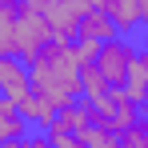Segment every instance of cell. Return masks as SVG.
Instances as JSON below:
<instances>
[{"label":"cell","mask_w":148,"mask_h":148,"mask_svg":"<svg viewBox=\"0 0 148 148\" xmlns=\"http://www.w3.org/2000/svg\"><path fill=\"white\" fill-rule=\"evenodd\" d=\"M136 52H140V36H112V40H104L96 52V64L104 68V76L112 80V84H128V76L136 68Z\"/></svg>","instance_id":"obj_4"},{"label":"cell","mask_w":148,"mask_h":148,"mask_svg":"<svg viewBox=\"0 0 148 148\" xmlns=\"http://www.w3.org/2000/svg\"><path fill=\"white\" fill-rule=\"evenodd\" d=\"M36 92L32 84V64L24 56H0V96H12V100H28Z\"/></svg>","instance_id":"obj_7"},{"label":"cell","mask_w":148,"mask_h":148,"mask_svg":"<svg viewBox=\"0 0 148 148\" xmlns=\"http://www.w3.org/2000/svg\"><path fill=\"white\" fill-rule=\"evenodd\" d=\"M48 40H56L52 20L32 4H0V56H24L32 60Z\"/></svg>","instance_id":"obj_2"},{"label":"cell","mask_w":148,"mask_h":148,"mask_svg":"<svg viewBox=\"0 0 148 148\" xmlns=\"http://www.w3.org/2000/svg\"><path fill=\"white\" fill-rule=\"evenodd\" d=\"M144 128H148V104H144Z\"/></svg>","instance_id":"obj_14"},{"label":"cell","mask_w":148,"mask_h":148,"mask_svg":"<svg viewBox=\"0 0 148 148\" xmlns=\"http://www.w3.org/2000/svg\"><path fill=\"white\" fill-rule=\"evenodd\" d=\"M28 64H32L36 92H44L52 104L64 108L84 96V56L76 48V40H48Z\"/></svg>","instance_id":"obj_1"},{"label":"cell","mask_w":148,"mask_h":148,"mask_svg":"<svg viewBox=\"0 0 148 148\" xmlns=\"http://www.w3.org/2000/svg\"><path fill=\"white\" fill-rule=\"evenodd\" d=\"M112 36H120V28H116V20L108 16V8H104V4L88 8V12H84V20H80V36H76V40L104 44V40H112Z\"/></svg>","instance_id":"obj_8"},{"label":"cell","mask_w":148,"mask_h":148,"mask_svg":"<svg viewBox=\"0 0 148 148\" xmlns=\"http://www.w3.org/2000/svg\"><path fill=\"white\" fill-rule=\"evenodd\" d=\"M140 4V16H144V28H148V0H136Z\"/></svg>","instance_id":"obj_13"},{"label":"cell","mask_w":148,"mask_h":148,"mask_svg":"<svg viewBox=\"0 0 148 148\" xmlns=\"http://www.w3.org/2000/svg\"><path fill=\"white\" fill-rule=\"evenodd\" d=\"M88 104H92V116L104 120L108 128H116V132H124V128H132V124L144 120V104L128 92V84H112L104 96L88 100Z\"/></svg>","instance_id":"obj_3"},{"label":"cell","mask_w":148,"mask_h":148,"mask_svg":"<svg viewBox=\"0 0 148 148\" xmlns=\"http://www.w3.org/2000/svg\"><path fill=\"white\" fill-rule=\"evenodd\" d=\"M120 148H148V128H144V120L120 132Z\"/></svg>","instance_id":"obj_12"},{"label":"cell","mask_w":148,"mask_h":148,"mask_svg":"<svg viewBox=\"0 0 148 148\" xmlns=\"http://www.w3.org/2000/svg\"><path fill=\"white\" fill-rule=\"evenodd\" d=\"M112 88V80L104 76V68H100L96 60H84V100H96V96H104Z\"/></svg>","instance_id":"obj_11"},{"label":"cell","mask_w":148,"mask_h":148,"mask_svg":"<svg viewBox=\"0 0 148 148\" xmlns=\"http://www.w3.org/2000/svg\"><path fill=\"white\" fill-rule=\"evenodd\" d=\"M104 8H108V16L116 20L124 36H144V16H140V4L136 0H104Z\"/></svg>","instance_id":"obj_9"},{"label":"cell","mask_w":148,"mask_h":148,"mask_svg":"<svg viewBox=\"0 0 148 148\" xmlns=\"http://www.w3.org/2000/svg\"><path fill=\"white\" fill-rule=\"evenodd\" d=\"M32 132H36V124L28 120V112L20 108V100L0 96V144L16 148V144H24Z\"/></svg>","instance_id":"obj_6"},{"label":"cell","mask_w":148,"mask_h":148,"mask_svg":"<svg viewBox=\"0 0 148 148\" xmlns=\"http://www.w3.org/2000/svg\"><path fill=\"white\" fill-rule=\"evenodd\" d=\"M128 92L140 100V104H148V32L140 36V52H136V68H132V76H128Z\"/></svg>","instance_id":"obj_10"},{"label":"cell","mask_w":148,"mask_h":148,"mask_svg":"<svg viewBox=\"0 0 148 148\" xmlns=\"http://www.w3.org/2000/svg\"><path fill=\"white\" fill-rule=\"evenodd\" d=\"M88 124H92V104L80 96V100H72V104H64L44 132H48L52 148H80V132H84Z\"/></svg>","instance_id":"obj_5"}]
</instances>
